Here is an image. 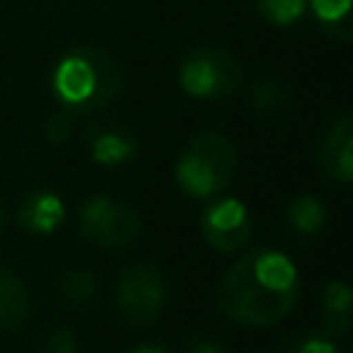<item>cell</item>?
I'll list each match as a JSON object with an SVG mask.
<instances>
[{"instance_id":"cell-1","label":"cell","mask_w":353,"mask_h":353,"mask_svg":"<svg viewBox=\"0 0 353 353\" xmlns=\"http://www.w3.org/2000/svg\"><path fill=\"white\" fill-rule=\"evenodd\" d=\"M298 270L273 248H254L237 259L218 284V309L240 325H273L298 303Z\"/></svg>"},{"instance_id":"cell-2","label":"cell","mask_w":353,"mask_h":353,"mask_svg":"<svg viewBox=\"0 0 353 353\" xmlns=\"http://www.w3.org/2000/svg\"><path fill=\"white\" fill-rule=\"evenodd\" d=\"M121 88L124 69L116 55L102 47H74L58 61L52 72L55 97L74 113L105 108L121 94Z\"/></svg>"},{"instance_id":"cell-3","label":"cell","mask_w":353,"mask_h":353,"mask_svg":"<svg viewBox=\"0 0 353 353\" xmlns=\"http://www.w3.org/2000/svg\"><path fill=\"white\" fill-rule=\"evenodd\" d=\"M234 168H237L234 143L218 130H204L182 146L174 174L188 196L210 199L218 196L232 182Z\"/></svg>"},{"instance_id":"cell-4","label":"cell","mask_w":353,"mask_h":353,"mask_svg":"<svg viewBox=\"0 0 353 353\" xmlns=\"http://www.w3.org/2000/svg\"><path fill=\"white\" fill-rule=\"evenodd\" d=\"M179 85L196 99H223L243 85V63L218 44H199L179 61Z\"/></svg>"},{"instance_id":"cell-5","label":"cell","mask_w":353,"mask_h":353,"mask_svg":"<svg viewBox=\"0 0 353 353\" xmlns=\"http://www.w3.org/2000/svg\"><path fill=\"white\" fill-rule=\"evenodd\" d=\"M165 306V281L149 262L121 270L116 281V314L130 328H149Z\"/></svg>"},{"instance_id":"cell-6","label":"cell","mask_w":353,"mask_h":353,"mask_svg":"<svg viewBox=\"0 0 353 353\" xmlns=\"http://www.w3.org/2000/svg\"><path fill=\"white\" fill-rule=\"evenodd\" d=\"M77 229L94 245L108 251H121L138 240L141 215L124 201L108 196H91L88 201H83L77 212Z\"/></svg>"},{"instance_id":"cell-7","label":"cell","mask_w":353,"mask_h":353,"mask_svg":"<svg viewBox=\"0 0 353 353\" xmlns=\"http://www.w3.org/2000/svg\"><path fill=\"white\" fill-rule=\"evenodd\" d=\"M317 165L334 185L353 179V119L347 110L334 113L317 135Z\"/></svg>"},{"instance_id":"cell-8","label":"cell","mask_w":353,"mask_h":353,"mask_svg":"<svg viewBox=\"0 0 353 353\" xmlns=\"http://www.w3.org/2000/svg\"><path fill=\"white\" fill-rule=\"evenodd\" d=\"M201 237L210 243V248L221 254L240 251L251 237V218L248 210L237 199H218L201 212Z\"/></svg>"},{"instance_id":"cell-9","label":"cell","mask_w":353,"mask_h":353,"mask_svg":"<svg viewBox=\"0 0 353 353\" xmlns=\"http://www.w3.org/2000/svg\"><path fill=\"white\" fill-rule=\"evenodd\" d=\"M85 143L91 149V157L99 165H119L127 163L135 154V135L124 124H94L85 132Z\"/></svg>"},{"instance_id":"cell-10","label":"cell","mask_w":353,"mask_h":353,"mask_svg":"<svg viewBox=\"0 0 353 353\" xmlns=\"http://www.w3.org/2000/svg\"><path fill=\"white\" fill-rule=\"evenodd\" d=\"M17 221L33 234H50L63 221V201L50 190H33L19 201Z\"/></svg>"},{"instance_id":"cell-11","label":"cell","mask_w":353,"mask_h":353,"mask_svg":"<svg viewBox=\"0 0 353 353\" xmlns=\"http://www.w3.org/2000/svg\"><path fill=\"white\" fill-rule=\"evenodd\" d=\"M33 312V298L25 287V281L0 265V328L3 331H17L19 325L28 323Z\"/></svg>"},{"instance_id":"cell-12","label":"cell","mask_w":353,"mask_h":353,"mask_svg":"<svg viewBox=\"0 0 353 353\" xmlns=\"http://www.w3.org/2000/svg\"><path fill=\"white\" fill-rule=\"evenodd\" d=\"M350 287L345 281H328L323 290V323L325 334L345 336L350 331Z\"/></svg>"},{"instance_id":"cell-13","label":"cell","mask_w":353,"mask_h":353,"mask_svg":"<svg viewBox=\"0 0 353 353\" xmlns=\"http://www.w3.org/2000/svg\"><path fill=\"white\" fill-rule=\"evenodd\" d=\"M292 99H295L292 85L284 83V80H276V77L259 80V83L251 88V108H254L259 116H279V113H287V110L292 108Z\"/></svg>"},{"instance_id":"cell-14","label":"cell","mask_w":353,"mask_h":353,"mask_svg":"<svg viewBox=\"0 0 353 353\" xmlns=\"http://www.w3.org/2000/svg\"><path fill=\"white\" fill-rule=\"evenodd\" d=\"M350 6L353 0H309V11L317 17L325 33L339 41L350 39Z\"/></svg>"},{"instance_id":"cell-15","label":"cell","mask_w":353,"mask_h":353,"mask_svg":"<svg viewBox=\"0 0 353 353\" xmlns=\"http://www.w3.org/2000/svg\"><path fill=\"white\" fill-rule=\"evenodd\" d=\"M97 292H99V287H97L94 273H88L83 268H72V270H66L61 276V295L74 309L91 306L97 301Z\"/></svg>"},{"instance_id":"cell-16","label":"cell","mask_w":353,"mask_h":353,"mask_svg":"<svg viewBox=\"0 0 353 353\" xmlns=\"http://www.w3.org/2000/svg\"><path fill=\"white\" fill-rule=\"evenodd\" d=\"M287 215H290L292 229L298 234H303V237L317 234L323 229V223H325V207L320 204L317 196H298V199H292Z\"/></svg>"},{"instance_id":"cell-17","label":"cell","mask_w":353,"mask_h":353,"mask_svg":"<svg viewBox=\"0 0 353 353\" xmlns=\"http://www.w3.org/2000/svg\"><path fill=\"white\" fill-rule=\"evenodd\" d=\"M251 3L259 11V17H265L273 25H292L309 8V0H251Z\"/></svg>"},{"instance_id":"cell-18","label":"cell","mask_w":353,"mask_h":353,"mask_svg":"<svg viewBox=\"0 0 353 353\" xmlns=\"http://www.w3.org/2000/svg\"><path fill=\"white\" fill-rule=\"evenodd\" d=\"M276 353H339L331 334H292L287 336Z\"/></svg>"},{"instance_id":"cell-19","label":"cell","mask_w":353,"mask_h":353,"mask_svg":"<svg viewBox=\"0 0 353 353\" xmlns=\"http://www.w3.org/2000/svg\"><path fill=\"white\" fill-rule=\"evenodd\" d=\"M72 130H74V110H69V108L52 110L50 119H47V124H44V135H47V141L55 143V146L66 143V141L72 138Z\"/></svg>"},{"instance_id":"cell-20","label":"cell","mask_w":353,"mask_h":353,"mask_svg":"<svg viewBox=\"0 0 353 353\" xmlns=\"http://www.w3.org/2000/svg\"><path fill=\"white\" fill-rule=\"evenodd\" d=\"M44 353H80V342L72 328H52L44 336Z\"/></svg>"},{"instance_id":"cell-21","label":"cell","mask_w":353,"mask_h":353,"mask_svg":"<svg viewBox=\"0 0 353 353\" xmlns=\"http://www.w3.org/2000/svg\"><path fill=\"white\" fill-rule=\"evenodd\" d=\"M185 353H229V347L221 345L218 339H210V336H193L185 345Z\"/></svg>"},{"instance_id":"cell-22","label":"cell","mask_w":353,"mask_h":353,"mask_svg":"<svg viewBox=\"0 0 353 353\" xmlns=\"http://www.w3.org/2000/svg\"><path fill=\"white\" fill-rule=\"evenodd\" d=\"M127 353H168L163 345H157V342H143V345H135V347H130Z\"/></svg>"},{"instance_id":"cell-23","label":"cell","mask_w":353,"mask_h":353,"mask_svg":"<svg viewBox=\"0 0 353 353\" xmlns=\"http://www.w3.org/2000/svg\"><path fill=\"white\" fill-rule=\"evenodd\" d=\"M0 226H3V207H0Z\"/></svg>"}]
</instances>
